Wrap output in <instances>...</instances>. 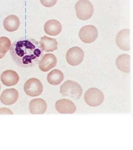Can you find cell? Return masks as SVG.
<instances>
[{"instance_id": "1", "label": "cell", "mask_w": 133, "mask_h": 150, "mask_svg": "<svg viewBox=\"0 0 133 150\" xmlns=\"http://www.w3.org/2000/svg\"><path fill=\"white\" fill-rule=\"evenodd\" d=\"M10 53L18 66L25 68L37 64L43 55L39 42L35 39L24 38L13 42L10 48Z\"/></svg>"}, {"instance_id": "2", "label": "cell", "mask_w": 133, "mask_h": 150, "mask_svg": "<svg viewBox=\"0 0 133 150\" xmlns=\"http://www.w3.org/2000/svg\"><path fill=\"white\" fill-rule=\"evenodd\" d=\"M82 93L81 87L75 81H66L60 86V93L63 96H67L77 99L81 96Z\"/></svg>"}, {"instance_id": "3", "label": "cell", "mask_w": 133, "mask_h": 150, "mask_svg": "<svg viewBox=\"0 0 133 150\" xmlns=\"http://www.w3.org/2000/svg\"><path fill=\"white\" fill-rule=\"evenodd\" d=\"M75 8L77 17L82 20L89 19L93 14V5L88 0L78 1L76 3Z\"/></svg>"}, {"instance_id": "4", "label": "cell", "mask_w": 133, "mask_h": 150, "mask_svg": "<svg viewBox=\"0 0 133 150\" xmlns=\"http://www.w3.org/2000/svg\"><path fill=\"white\" fill-rule=\"evenodd\" d=\"M85 102L91 107H97L101 105L104 100V95L101 91L97 88L88 89L84 95Z\"/></svg>"}, {"instance_id": "5", "label": "cell", "mask_w": 133, "mask_h": 150, "mask_svg": "<svg viewBox=\"0 0 133 150\" xmlns=\"http://www.w3.org/2000/svg\"><path fill=\"white\" fill-rule=\"evenodd\" d=\"M24 90L27 95L35 97L42 93L43 87L40 80L36 78H31L27 81L24 86Z\"/></svg>"}, {"instance_id": "6", "label": "cell", "mask_w": 133, "mask_h": 150, "mask_svg": "<svg viewBox=\"0 0 133 150\" xmlns=\"http://www.w3.org/2000/svg\"><path fill=\"white\" fill-rule=\"evenodd\" d=\"M98 31L97 28L92 25L83 27L79 32L80 39L85 43H91L97 39Z\"/></svg>"}, {"instance_id": "7", "label": "cell", "mask_w": 133, "mask_h": 150, "mask_svg": "<svg viewBox=\"0 0 133 150\" xmlns=\"http://www.w3.org/2000/svg\"><path fill=\"white\" fill-rule=\"evenodd\" d=\"M66 57L69 64L72 66H77L83 62L84 58V52L80 47H73L68 50Z\"/></svg>"}, {"instance_id": "8", "label": "cell", "mask_w": 133, "mask_h": 150, "mask_svg": "<svg viewBox=\"0 0 133 150\" xmlns=\"http://www.w3.org/2000/svg\"><path fill=\"white\" fill-rule=\"evenodd\" d=\"M55 108L59 113L61 114H73L76 110L74 103L70 100L62 99L57 101Z\"/></svg>"}, {"instance_id": "9", "label": "cell", "mask_w": 133, "mask_h": 150, "mask_svg": "<svg viewBox=\"0 0 133 150\" xmlns=\"http://www.w3.org/2000/svg\"><path fill=\"white\" fill-rule=\"evenodd\" d=\"M116 43L119 48L122 50L129 51L130 50L129 29L123 30L118 33Z\"/></svg>"}, {"instance_id": "10", "label": "cell", "mask_w": 133, "mask_h": 150, "mask_svg": "<svg viewBox=\"0 0 133 150\" xmlns=\"http://www.w3.org/2000/svg\"><path fill=\"white\" fill-rule=\"evenodd\" d=\"M57 62V58L54 54L51 53L46 54L39 62V68L42 71L47 72L55 67Z\"/></svg>"}, {"instance_id": "11", "label": "cell", "mask_w": 133, "mask_h": 150, "mask_svg": "<svg viewBox=\"0 0 133 150\" xmlns=\"http://www.w3.org/2000/svg\"><path fill=\"white\" fill-rule=\"evenodd\" d=\"M29 109L32 114H43L47 109V103L42 99H34L30 102Z\"/></svg>"}, {"instance_id": "12", "label": "cell", "mask_w": 133, "mask_h": 150, "mask_svg": "<svg viewBox=\"0 0 133 150\" xmlns=\"http://www.w3.org/2000/svg\"><path fill=\"white\" fill-rule=\"evenodd\" d=\"M2 83L7 86H11L17 84L19 80V76L17 72L11 70L4 71L1 75Z\"/></svg>"}, {"instance_id": "13", "label": "cell", "mask_w": 133, "mask_h": 150, "mask_svg": "<svg viewBox=\"0 0 133 150\" xmlns=\"http://www.w3.org/2000/svg\"><path fill=\"white\" fill-rule=\"evenodd\" d=\"M19 94L18 91L15 89H6L3 92L0 100L5 105H11L17 102Z\"/></svg>"}, {"instance_id": "14", "label": "cell", "mask_w": 133, "mask_h": 150, "mask_svg": "<svg viewBox=\"0 0 133 150\" xmlns=\"http://www.w3.org/2000/svg\"><path fill=\"white\" fill-rule=\"evenodd\" d=\"M62 26L58 21L50 20L47 21L44 25V31L47 34L56 36L61 33Z\"/></svg>"}, {"instance_id": "15", "label": "cell", "mask_w": 133, "mask_h": 150, "mask_svg": "<svg viewBox=\"0 0 133 150\" xmlns=\"http://www.w3.org/2000/svg\"><path fill=\"white\" fill-rule=\"evenodd\" d=\"M20 25L19 18L15 15H11L6 17L3 22L5 30L8 32H13L18 30Z\"/></svg>"}, {"instance_id": "16", "label": "cell", "mask_w": 133, "mask_h": 150, "mask_svg": "<svg viewBox=\"0 0 133 150\" xmlns=\"http://www.w3.org/2000/svg\"><path fill=\"white\" fill-rule=\"evenodd\" d=\"M130 56L127 54H122L117 58L116 64L120 70L126 73L130 72Z\"/></svg>"}, {"instance_id": "17", "label": "cell", "mask_w": 133, "mask_h": 150, "mask_svg": "<svg viewBox=\"0 0 133 150\" xmlns=\"http://www.w3.org/2000/svg\"><path fill=\"white\" fill-rule=\"evenodd\" d=\"M40 45L43 50L45 52H52L57 49L56 39L44 36L41 38Z\"/></svg>"}, {"instance_id": "18", "label": "cell", "mask_w": 133, "mask_h": 150, "mask_svg": "<svg viewBox=\"0 0 133 150\" xmlns=\"http://www.w3.org/2000/svg\"><path fill=\"white\" fill-rule=\"evenodd\" d=\"M64 79L63 73L58 69H54L47 76V81L50 84L57 86L61 83Z\"/></svg>"}, {"instance_id": "19", "label": "cell", "mask_w": 133, "mask_h": 150, "mask_svg": "<svg viewBox=\"0 0 133 150\" xmlns=\"http://www.w3.org/2000/svg\"><path fill=\"white\" fill-rule=\"evenodd\" d=\"M11 46V42L10 39L5 37H0V53L6 54Z\"/></svg>"}, {"instance_id": "20", "label": "cell", "mask_w": 133, "mask_h": 150, "mask_svg": "<svg viewBox=\"0 0 133 150\" xmlns=\"http://www.w3.org/2000/svg\"><path fill=\"white\" fill-rule=\"evenodd\" d=\"M41 4L47 8L52 7L56 4L57 0H40Z\"/></svg>"}, {"instance_id": "21", "label": "cell", "mask_w": 133, "mask_h": 150, "mask_svg": "<svg viewBox=\"0 0 133 150\" xmlns=\"http://www.w3.org/2000/svg\"><path fill=\"white\" fill-rule=\"evenodd\" d=\"M13 115L12 112L10 109L6 108H2L0 109V115Z\"/></svg>"}, {"instance_id": "22", "label": "cell", "mask_w": 133, "mask_h": 150, "mask_svg": "<svg viewBox=\"0 0 133 150\" xmlns=\"http://www.w3.org/2000/svg\"><path fill=\"white\" fill-rule=\"evenodd\" d=\"M6 54H2V53H0V59H2L4 57L5 55Z\"/></svg>"}, {"instance_id": "23", "label": "cell", "mask_w": 133, "mask_h": 150, "mask_svg": "<svg viewBox=\"0 0 133 150\" xmlns=\"http://www.w3.org/2000/svg\"><path fill=\"white\" fill-rule=\"evenodd\" d=\"M1 85H0V90H1Z\"/></svg>"}]
</instances>
